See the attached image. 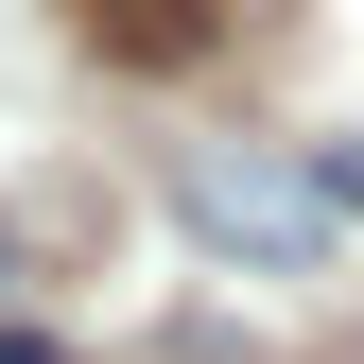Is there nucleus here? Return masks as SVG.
<instances>
[{
  "label": "nucleus",
  "mask_w": 364,
  "mask_h": 364,
  "mask_svg": "<svg viewBox=\"0 0 364 364\" xmlns=\"http://www.w3.org/2000/svg\"><path fill=\"white\" fill-rule=\"evenodd\" d=\"M70 35L105 70H191L208 35H225V0H70Z\"/></svg>",
  "instance_id": "f03ea898"
},
{
  "label": "nucleus",
  "mask_w": 364,
  "mask_h": 364,
  "mask_svg": "<svg viewBox=\"0 0 364 364\" xmlns=\"http://www.w3.org/2000/svg\"><path fill=\"white\" fill-rule=\"evenodd\" d=\"M330 191H347V208H364V139H330Z\"/></svg>",
  "instance_id": "20e7f679"
},
{
  "label": "nucleus",
  "mask_w": 364,
  "mask_h": 364,
  "mask_svg": "<svg viewBox=\"0 0 364 364\" xmlns=\"http://www.w3.org/2000/svg\"><path fill=\"white\" fill-rule=\"evenodd\" d=\"M0 364H70V347H53V330H18V312H0Z\"/></svg>",
  "instance_id": "7ed1b4c3"
},
{
  "label": "nucleus",
  "mask_w": 364,
  "mask_h": 364,
  "mask_svg": "<svg viewBox=\"0 0 364 364\" xmlns=\"http://www.w3.org/2000/svg\"><path fill=\"white\" fill-rule=\"evenodd\" d=\"M173 208H191V243L260 260V278H312L330 225H347L330 173H312V156H260V139H191V156H173Z\"/></svg>",
  "instance_id": "f257e3e1"
}]
</instances>
